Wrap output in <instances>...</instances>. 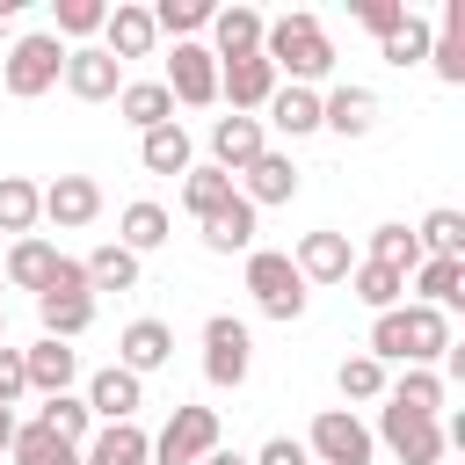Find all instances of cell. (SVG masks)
<instances>
[{
    "instance_id": "35",
    "label": "cell",
    "mask_w": 465,
    "mask_h": 465,
    "mask_svg": "<svg viewBox=\"0 0 465 465\" xmlns=\"http://www.w3.org/2000/svg\"><path fill=\"white\" fill-rule=\"evenodd\" d=\"M385 400H392L400 414H429V421H436V414H443V378H436V371H414V363H407V378H400V385H392Z\"/></svg>"
},
{
    "instance_id": "43",
    "label": "cell",
    "mask_w": 465,
    "mask_h": 465,
    "mask_svg": "<svg viewBox=\"0 0 465 465\" xmlns=\"http://www.w3.org/2000/svg\"><path fill=\"white\" fill-rule=\"evenodd\" d=\"M102 22H109L102 0H58V29H51V36H94Z\"/></svg>"
},
{
    "instance_id": "16",
    "label": "cell",
    "mask_w": 465,
    "mask_h": 465,
    "mask_svg": "<svg viewBox=\"0 0 465 465\" xmlns=\"http://www.w3.org/2000/svg\"><path fill=\"white\" fill-rule=\"evenodd\" d=\"M94 211H102V189H94V174H58L51 189H44V218L51 225H94Z\"/></svg>"
},
{
    "instance_id": "12",
    "label": "cell",
    "mask_w": 465,
    "mask_h": 465,
    "mask_svg": "<svg viewBox=\"0 0 465 465\" xmlns=\"http://www.w3.org/2000/svg\"><path fill=\"white\" fill-rule=\"evenodd\" d=\"M385 443H392L400 465H443V421H429V414H400L392 400H385Z\"/></svg>"
},
{
    "instance_id": "19",
    "label": "cell",
    "mask_w": 465,
    "mask_h": 465,
    "mask_svg": "<svg viewBox=\"0 0 465 465\" xmlns=\"http://www.w3.org/2000/svg\"><path fill=\"white\" fill-rule=\"evenodd\" d=\"M102 36H109L102 51L124 65V58H145L160 29H153V7H131V0H116V7H109V22H102Z\"/></svg>"
},
{
    "instance_id": "45",
    "label": "cell",
    "mask_w": 465,
    "mask_h": 465,
    "mask_svg": "<svg viewBox=\"0 0 465 465\" xmlns=\"http://www.w3.org/2000/svg\"><path fill=\"white\" fill-rule=\"evenodd\" d=\"M247 465H312V450H305L298 436H269V443H262Z\"/></svg>"
},
{
    "instance_id": "23",
    "label": "cell",
    "mask_w": 465,
    "mask_h": 465,
    "mask_svg": "<svg viewBox=\"0 0 465 465\" xmlns=\"http://www.w3.org/2000/svg\"><path fill=\"white\" fill-rule=\"evenodd\" d=\"M116 116L138 124V138H145V131L174 124V94H167L160 80H124V87H116Z\"/></svg>"
},
{
    "instance_id": "38",
    "label": "cell",
    "mask_w": 465,
    "mask_h": 465,
    "mask_svg": "<svg viewBox=\"0 0 465 465\" xmlns=\"http://www.w3.org/2000/svg\"><path fill=\"white\" fill-rule=\"evenodd\" d=\"M153 29H167L174 44H196V29H211V0H160Z\"/></svg>"
},
{
    "instance_id": "37",
    "label": "cell",
    "mask_w": 465,
    "mask_h": 465,
    "mask_svg": "<svg viewBox=\"0 0 465 465\" xmlns=\"http://www.w3.org/2000/svg\"><path fill=\"white\" fill-rule=\"evenodd\" d=\"M15 465H80V450L58 443L44 421H29V429H15Z\"/></svg>"
},
{
    "instance_id": "25",
    "label": "cell",
    "mask_w": 465,
    "mask_h": 465,
    "mask_svg": "<svg viewBox=\"0 0 465 465\" xmlns=\"http://www.w3.org/2000/svg\"><path fill=\"white\" fill-rule=\"evenodd\" d=\"M320 124L341 131V138H363L378 124V94L371 87H334V94H320Z\"/></svg>"
},
{
    "instance_id": "22",
    "label": "cell",
    "mask_w": 465,
    "mask_h": 465,
    "mask_svg": "<svg viewBox=\"0 0 465 465\" xmlns=\"http://www.w3.org/2000/svg\"><path fill=\"white\" fill-rule=\"evenodd\" d=\"M138 400H145V392H138V378H131L124 363H109V371L87 378V414H94V421H131Z\"/></svg>"
},
{
    "instance_id": "28",
    "label": "cell",
    "mask_w": 465,
    "mask_h": 465,
    "mask_svg": "<svg viewBox=\"0 0 465 465\" xmlns=\"http://www.w3.org/2000/svg\"><path fill=\"white\" fill-rule=\"evenodd\" d=\"M269 124H276L283 138L320 131V94H312V87H276V94H269Z\"/></svg>"
},
{
    "instance_id": "41",
    "label": "cell",
    "mask_w": 465,
    "mask_h": 465,
    "mask_svg": "<svg viewBox=\"0 0 465 465\" xmlns=\"http://www.w3.org/2000/svg\"><path fill=\"white\" fill-rule=\"evenodd\" d=\"M334 385H341V400H378V392H385V363H378V356H341Z\"/></svg>"
},
{
    "instance_id": "9",
    "label": "cell",
    "mask_w": 465,
    "mask_h": 465,
    "mask_svg": "<svg viewBox=\"0 0 465 465\" xmlns=\"http://www.w3.org/2000/svg\"><path fill=\"white\" fill-rule=\"evenodd\" d=\"M65 94H80V102H116V87H124V65L102 51V44H80V51H65Z\"/></svg>"
},
{
    "instance_id": "15",
    "label": "cell",
    "mask_w": 465,
    "mask_h": 465,
    "mask_svg": "<svg viewBox=\"0 0 465 465\" xmlns=\"http://www.w3.org/2000/svg\"><path fill=\"white\" fill-rule=\"evenodd\" d=\"M80 465H153V436L138 421H102L80 443Z\"/></svg>"
},
{
    "instance_id": "2",
    "label": "cell",
    "mask_w": 465,
    "mask_h": 465,
    "mask_svg": "<svg viewBox=\"0 0 465 465\" xmlns=\"http://www.w3.org/2000/svg\"><path fill=\"white\" fill-rule=\"evenodd\" d=\"M36 320H44V334H51V341L87 334V320H94V291H87V269H80L73 254H58L51 283L36 291Z\"/></svg>"
},
{
    "instance_id": "10",
    "label": "cell",
    "mask_w": 465,
    "mask_h": 465,
    "mask_svg": "<svg viewBox=\"0 0 465 465\" xmlns=\"http://www.w3.org/2000/svg\"><path fill=\"white\" fill-rule=\"evenodd\" d=\"M174 102H189V109H203V102H218V58L203 51V44H174V58H167V80H160Z\"/></svg>"
},
{
    "instance_id": "3",
    "label": "cell",
    "mask_w": 465,
    "mask_h": 465,
    "mask_svg": "<svg viewBox=\"0 0 465 465\" xmlns=\"http://www.w3.org/2000/svg\"><path fill=\"white\" fill-rule=\"evenodd\" d=\"M247 291H254V305H262L269 320H298V312H305V276H298L291 254H276V247H247Z\"/></svg>"
},
{
    "instance_id": "4",
    "label": "cell",
    "mask_w": 465,
    "mask_h": 465,
    "mask_svg": "<svg viewBox=\"0 0 465 465\" xmlns=\"http://www.w3.org/2000/svg\"><path fill=\"white\" fill-rule=\"evenodd\" d=\"M58 73H65V44L58 36H15V51H7V94L15 102H36V94H51L58 87Z\"/></svg>"
},
{
    "instance_id": "1",
    "label": "cell",
    "mask_w": 465,
    "mask_h": 465,
    "mask_svg": "<svg viewBox=\"0 0 465 465\" xmlns=\"http://www.w3.org/2000/svg\"><path fill=\"white\" fill-rule=\"evenodd\" d=\"M262 58H269L276 73H291V87L334 73V44H327L320 15H283V22H269V29H262Z\"/></svg>"
},
{
    "instance_id": "20",
    "label": "cell",
    "mask_w": 465,
    "mask_h": 465,
    "mask_svg": "<svg viewBox=\"0 0 465 465\" xmlns=\"http://www.w3.org/2000/svg\"><path fill=\"white\" fill-rule=\"evenodd\" d=\"M262 29L269 22L254 7H211V44L203 51L211 58H247V51H262Z\"/></svg>"
},
{
    "instance_id": "40",
    "label": "cell",
    "mask_w": 465,
    "mask_h": 465,
    "mask_svg": "<svg viewBox=\"0 0 465 465\" xmlns=\"http://www.w3.org/2000/svg\"><path fill=\"white\" fill-rule=\"evenodd\" d=\"M363 262H385V269H400V276H407V269H421V240H414L407 225H378Z\"/></svg>"
},
{
    "instance_id": "31",
    "label": "cell",
    "mask_w": 465,
    "mask_h": 465,
    "mask_svg": "<svg viewBox=\"0 0 465 465\" xmlns=\"http://www.w3.org/2000/svg\"><path fill=\"white\" fill-rule=\"evenodd\" d=\"M414 291H421V305L450 312V305L465 298V262H436V254H421V269H414Z\"/></svg>"
},
{
    "instance_id": "24",
    "label": "cell",
    "mask_w": 465,
    "mask_h": 465,
    "mask_svg": "<svg viewBox=\"0 0 465 465\" xmlns=\"http://www.w3.org/2000/svg\"><path fill=\"white\" fill-rule=\"evenodd\" d=\"M240 196L262 211V203H291L298 196V167H291V153H262L247 174H240Z\"/></svg>"
},
{
    "instance_id": "18",
    "label": "cell",
    "mask_w": 465,
    "mask_h": 465,
    "mask_svg": "<svg viewBox=\"0 0 465 465\" xmlns=\"http://www.w3.org/2000/svg\"><path fill=\"white\" fill-rule=\"evenodd\" d=\"M22 378H29V385H36L44 400H51V392H65V385L80 378V349H73V341H51V334H44L36 349H22Z\"/></svg>"
},
{
    "instance_id": "11",
    "label": "cell",
    "mask_w": 465,
    "mask_h": 465,
    "mask_svg": "<svg viewBox=\"0 0 465 465\" xmlns=\"http://www.w3.org/2000/svg\"><path fill=\"white\" fill-rule=\"evenodd\" d=\"M436 356H450V320L436 305H400V363L429 371Z\"/></svg>"
},
{
    "instance_id": "46",
    "label": "cell",
    "mask_w": 465,
    "mask_h": 465,
    "mask_svg": "<svg viewBox=\"0 0 465 465\" xmlns=\"http://www.w3.org/2000/svg\"><path fill=\"white\" fill-rule=\"evenodd\" d=\"M29 392V378H22V349H0V407H15Z\"/></svg>"
},
{
    "instance_id": "29",
    "label": "cell",
    "mask_w": 465,
    "mask_h": 465,
    "mask_svg": "<svg viewBox=\"0 0 465 465\" xmlns=\"http://www.w3.org/2000/svg\"><path fill=\"white\" fill-rule=\"evenodd\" d=\"M138 160H145V174H189V131H182V124L145 131V138H138Z\"/></svg>"
},
{
    "instance_id": "21",
    "label": "cell",
    "mask_w": 465,
    "mask_h": 465,
    "mask_svg": "<svg viewBox=\"0 0 465 465\" xmlns=\"http://www.w3.org/2000/svg\"><path fill=\"white\" fill-rule=\"evenodd\" d=\"M203 247H211V254H247V247H254V203H247L240 189L203 218Z\"/></svg>"
},
{
    "instance_id": "34",
    "label": "cell",
    "mask_w": 465,
    "mask_h": 465,
    "mask_svg": "<svg viewBox=\"0 0 465 465\" xmlns=\"http://www.w3.org/2000/svg\"><path fill=\"white\" fill-rule=\"evenodd\" d=\"M36 421H44V429H51L58 443H73V450H80V443L94 436V414H87V400H73V392H51Z\"/></svg>"
},
{
    "instance_id": "36",
    "label": "cell",
    "mask_w": 465,
    "mask_h": 465,
    "mask_svg": "<svg viewBox=\"0 0 465 465\" xmlns=\"http://www.w3.org/2000/svg\"><path fill=\"white\" fill-rule=\"evenodd\" d=\"M414 240H421V254H436V262H465V218H458V211H429Z\"/></svg>"
},
{
    "instance_id": "7",
    "label": "cell",
    "mask_w": 465,
    "mask_h": 465,
    "mask_svg": "<svg viewBox=\"0 0 465 465\" xmlns=\"http://www.w3.org/2000/svg\"><path fill=\"white\" fill-rule=\"evenodd\" d=\"M211 450H218V414H211V407H174L167 429H160V443H153L160 465H196V458H211Z\"/></svg>"
},
{
    "instance_id": "5",
    "label": "cell",
    "mask_w": 465,
    "mask_h": 465,
    "mask_svg": "<svg viewBox=\"0 0 465 465\" xmlns=\"http://www.w3.org/2000/svg\"><path fill=\"white\" fill-rule=\"evenodd\" d=\"M247 363H254L247 320L211 312V320H203V378H211V385H247Z\"/></svg>"
},
{
    "instance_id": "13",
    "label": "cell",
    "mask_w": 465,
    "mask_h": 465,
    "mask_svg": "<svg viewBox=\"0 0 465 465\" xmlns=\"http://www.w3.org/2000/svg\"><path fill=\"white\" fill-rule=\"evenodd\" d=\"M211 167H225V174H247L262 153H269V138H262V116H218L211 124Z\"/></svg>"
},
{
    "instance_id": "30",
    "label": "cell",
    "mask_w": 465,
    "mask_h": 465,
    "mask_svg": "<svg viewBox=\"0 0 465 465\" xmlns=\"http://www.w3.org/2000/svg\"><path fill=\"white\" fill-rule=\"evenodd\" d=\"M160 240H167V211L145 203V196L124 203V218H116V247H124V254H145V247H160Z\"/></svg>"
},
{
    "instance_id": "49",
    "label": "cell",
    "mask_w": 465,
    "mask_h": 465,
    "mask_svg": "<svg viewBox=\"0 0 465 465\" xmlns=\"http://www.w3.org/2000/svg\"><path fill=\"white\" fill-rule=\"evenodd\" d=\"M15 15H22V0H0V22H15Z\"/></svg>"
},
{
    "instance_id": "47",
    "label": "cell",
    "mask_w": 465,
    "mask_h": 465,
    "mask_svg": "<svg viewBox=\"0 0 465 465\" xmlns=\"http://www.w3.org/2000/svg\"><path fill=\"white\" fill-rule=\"evenodd\" d=\"M15 429H22V421H15V407H0V450H15Z\"/></svg>"
},
{
    "instance_id": "50",
    "label": "cell",
    "mask_w": 465,
    "mask_h": 465,
    "mask_svg": "<svg viewBox=\"0 0 465 465\" xmlns=\"http://www.w3.org/2000/svg\"><path fill=\"white\" fill-rule=\"evenodd\" d=\"M0 334H7V312H0Z\"/></svg>"
},
{
    "instance_id": "6",
    "label": "cell",
    "mask_w": 465,
    "mask_h": 465,
    "mask_svg": "<svg viewBox=\"0 0 465 465\" xmlns=\"http://www.w3.org/2000/svg\"><path fill=\"white\" fill-rule=\"evenodd\" d=\"M305 450H312L320 465H371V429H363L349 407H320Z\"/></svg>"
},
{
    "instance_id": "48",
    "label": "cell",
    "mask_w": 465,
    "mask_h": 465,
    "mask_svg": "<svg viewBox=\"0 0 465 465\" xmlns=\"http://www.w3.org/2000/svg\"><path fill=\"white\" fill-rule=\"evenodd\" d=\"M196 465H247L240 450H211V458H196Z\"/></svg>"
},
{
    "instance_id": "14",
    "label": "cell",
    "mask_w": 465,
    "mask_h": 465,
    "mask_svg": "<svg viewBox=\"0 0 465 465\" xmlns=\"http://www.w3.org/2000/svg\"><path fill=\"white\" fill-rule=\"evenodd\" d=\"M291 269H298L305 283H349V269H356L349 232H305L298 254H291Z\"/></svg>"
},
{
    "instance_id": "42",
    "label": "cell",
    "mask_w": 465,
    "mask_h": 465,
    "mask_svg": "<svg viewBox=\"0 0 465 465\" xmlns=\"http://www.w3.org/2000/svg\"><path fill=\"white\" fill-rule=\"evenodd\" d=\"M378 58H385V65H414V58H429V22L407 15L392 36H378Z\"/></svg>"
},
{
    "instance_id": "17",
    "label": "cell",
    "mask_w": 465,
    "mask_h": 465,
    "mask_svg": "<svg viewBox=\"0 0 465 465\" xmlns=\"http://www.w3.org/2000/svg\"><path fill=\"white\" fill-rule=\"evenodd\" d=\"M167 356H174V334H167V320H131V327L116 334V363H124L131 378L160 371Z\"/></svg>"
},
{
    "instance_id": "39",
    "label": "cell",
    "mask_w": 465,
    "mask_h": 465,
    "mask_svg": "<svg viewBox=\"0 0 465 465\" xmlns=\"http://www.w3.org/2000/svg\"><path fill=\"white\" fill-rule=\"evenodd\" d=\"M225 196H232V174H225V167H189V174H182V203H189L196 218H211Z\"/></svg>"
},
{
    "instance_id": "27",
    "label": "cell",
    "mask_w": 465,
    "mask_h": 465,
    "mask_svg": "<svg viewBox=\"0 0 465 465\" xmlns=\"http://www.w3.org/2000/svg\"><path fill=\"white\" fill-rule=\"evenodd\" d=\"M44 218V189L36 182H22V174H0V232H15V240H29V225Z\"/></svg>"
},
{
    "instance_id": "8",
    "label": "cell",
    "mask_w": 465,
    "mask_h": 465,
    "mask_svg": "<svg viewBox=\"0 0 465 465\" xmlns=\"http://www.w3.org/2000/svg\"><path fill=\"white\" fill-rule=\"evenodd\" d=\"M218 94L232 102V116L269 109V94H276V65H269L262 51H247V58H218Z\"/></svg>"
},
{
    "instance_id": "44",
    "label": "cell",
    "mask_w": 465,
    "mask_h": 465,
    "mask_svg": "<svg viewBox=\"0 0 465 465\" xmlns=\"http://www.w3.org/2000/svg\"><path fill=\"white\" fill-rule=\"evenodd\" d=\"M356 22H363L371 36H392V29L407 22V7H400V0H363V7H356Z\"/></svg>"
},
{
    "instance_id": "33",
    "label": "cell",
    "mask_w": 465,
    "mask_h": 465,
    "mask_svg": "<svg viewBox=\"0 0 465 465\" xmlns=\"http://www.w3.org/2000/svg\"><path fill=\"white\" fill-rule=\"evenodd\" d=\"M349 291H356L371 312H392V305H400V291H407V276H400V269H385V262H356V269H349Z\"/></svg>"
},
{
    "instance_id": "32",
    "label": "cell",
    "mask_w": 465,
    "mask_h": 465,
    "mask_svg": "<svg viewBox=\"0 0 465 465\" xmlns=\"http://www.w3.org/2000/svg\"><path fill=\"white\" fill-rule=\"evenodd\" d=\"M80 269H87V291H138V254H124L116 240H109V247H94Z\"/></svg>"
},
{
    "instance_id": "26",
    "label": "cell",
    "mask_w": 465,
    "mask_h": 465,
    "mask_svg": "<svg viewBox=\"0 0 465 465\" xmlns=\"http://www.w3.org/2000/svg\"><path fill=\"white\" fill-rule=\"evenodd\" d=\"M51 269H58V247L29 232V240H15V247H7L0 283H15V291H44V283H51Z\"/></svg>"
}]
</instances>
